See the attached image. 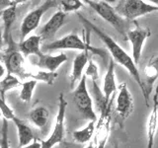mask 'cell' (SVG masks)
I'll use <instances>...</instances> for the list:
<instances>
[{"label":"cell","instance_id":"cell-1","mask_svg":"<svg viewBox=\"0 0 158 148\" xmlns=\"http://www.w3.org/2000/svg\"><path fill=\"white\" fill-rule=\"evenodd\" d=\"M77 15H78V18L80 19V21H82V23L88 28V30H90V31L95 33L99 37V39L103 42V43L106 46L107 49L112 56V58L114 59V61L118 64H120V65H122L123 67H125L127 70V72L130 73V75L135 79V81L137 83V85L140 88L143 97H144L146 106H148V98L149 97L147 96L146 91H145V87H144V83H143V80L141 79L139 71H138V69H137V65L135 63V61H133L132 57L128 56L122 47L118 46V44L115 42V39L111 38L109 35H107L104 31H102L100 28H98L96 25H94L92 22L89 21L88 19H86L80 13H78Z\"/></svg>","mask_w":158,"mask_h":148},{"label":"cell","instance_id":"cell-2","mask_svg":"<svg viewBox=\"0 0 158 148\" xmlns=\"http://www.w3.org/2000/svg\"><path fill=\"white\" fill-rule=\"evenodd\" d=\"M82 1L89 5L103 20L108 22L113 28L117 30L118 34H121L123 38L127 39V33L128 31L127 22L116 11L115 8H113L106 1H95V0H82Z\"/></svg>","mask_w":158,"mask_h":148},{"label":"cell","instance_id":"cell-3","mask_svg":"<svg viewBox=\"0 0 158 148\" xmlns=\"http://www.w3.org/2000/svg\"><path fill=\"white\" fill-rule=\"evenodd\" d=\"M86 78V75H83L80 81L78 82V85L73 92V102L75 104L78 112L81 113L85 120H87L88 121H97V115L94 112L93 102L87 89Z\"/></svg>","mask_w":158,"mask_h":148},{"label":"cell","instance_id":"cell-4","mask_svg":"<svg viewBox=\"0 0 158 148\" xmlns=\"http://www.w3.org/2000/svg\"><path fill=\"white\" fill-rule=\"evenodd\" d=\"M67 108V102L64 99L63 94L60 93L58 97V111L56 117L53 130L47 140L42 141L41 148H52L60 143L65 136V113Z\"/></svg>","mask_w":158,"mask_h":148},{"label":"cell","instance_id":"cell-5","mask_svg":"<svg viewBox=\"0 0 158 148\" xmlns=\"http://www.w3.org/2000/svg\"><path fill=\"white\" fill-rule=\"evenodd\" d=\"M115 9L126 20H135L158 11V6L146 3L143 0H121Z\"/></svg>","mask_w":158,"mask_h":148},{"label":"cell","instance_id":"cell-6","mask_svg":"<svg viewBox=\"0 0 158 148\" xmlns=\"http://www.w3.org/2000/svg\"><path fill=\"white\" fill-rule=\"evenodd\" d=\"M57 5V0H46L42 5H40L39 7L26 15V17L22 21L21 28H20V38H21L22 41L26 39L30 33L35 31L38 28L44 14L48 9L56 7Z\"/></svg>","mask_w":158,"mask_h":148},{"label":"cell","instance_id":"cell-7","mask_svg":"<svg viewBox=\"0 0 158 148\" xmlns=\"http://www.w3.org/2000/svg\"><path fill=\"white\" fill-rule=\"evenodd\" d=\"M58 49H76V51H87L88 49L89 51L95 53H101L100 51L93 48L92 47H90V44L87 42H84L83 39H81L78 35L75 33L69 34L65 37L44 46V51H58Z\"/></svg>","mask_w":158,"mask_h":148},{"label":"cell","instance_id":"cell-8","mask_svg":"<svg viewBox=\"0 0 158 148\" xmlns=\"http://www.w3.org/2000/svg\"><path fill=\"white\" fill-rule=\"evenodd\" d=\"M7 73L18 76L20 79L28 78V70L25 68L24 54L20 51H10L5 56H2Z\"/></svg>","mask_w":158,"mask_h":148},{"label":"cell","instance_id":"cell-9","mask_svg":"<svg viewBox=\"0 0 158 148\" xmlns=\"http://www.w3.org/2000/svg\"><path fill=\"white\" fill-rule=\"evenodd\" d=\"M150 37V31L148 29H143L136 27L132 30H128L127 33V39L130 41L131 44V57L133 61L137 65V63L139 62L143 44H144L147 38Z\"/></svg>","mask_w":158,"mask_h":148},{"label":"cell","instance_id":"cell-10","mask_svg":"<svg viewBox=\"0 0 158 148\" xmlns=\"http://www.w3.org/2000/svg\"><path fill=\"white\" fill-rule=\"evenodd\" d=\"M118 93L116 99V111L118 116L123 121L127 120L135 110L132 96L128 90L126 83H122L118 86Z\"/></svg>","mask_w":158,"mask_h":148},{"label":"cell","instance_id":"cell-11","mask_svg":"<svg viewBox=\"0 0 158 148\" xmlns=\"http://www.w3.org/2000/svg\"><path fill=\"white\" fill-rule=\"evenodd\" d=\"M101 113L100 118H98L97 126L95 127V139L94 143L97 148H105L107 140L110 135V122H111V107Z\"/></svg>","mask_w":158,"mask_h":148},{"label":"cell","instance_id":"cell-12","mask_svg":"<svg viewBox=\"0 0 158 148\" xmlns=\"http://www.w3.org/2000/svg\"><path fill=\"white\" fill-rule=\"evenodd\" d=\"M66 21V13H64L61 10L54 13L52 18L44 25L39 32V36L42 39H48L52 38L56 32L60 29Z\"/></svg>","mask_w":158,"mask_h":148},{"label":"cell","instance_id":"cell-13","mask_svg":"<svg viewBox=\"0 0 158 148\" xmlns=\"http://www.w3.org/2000/svg\"><path fill=\"white\" fill-rule=\"evenodd\" d=\"M158 130V87L155 95L153 97L152 111L150 112L149 117L146 123V136H147V148H153L154 139Z\"/></svg>","mask_w":158,"mask_h":148},{"label":"cell","instance_id":"cell-14","mask_svg":"<svg viewBox=\"0 0 158 148\" xmlns=\"http://www.w3.org/2000/svg\"><path fill=\"white\" fill-rule=\"evenodd\" d=\"M38 59L36 61H34L35 65L46 69L48 71L56 72L57 68L61 65L62 63L67 61V56L65 53L60 52L56 56H51V54H43L41 56H37Z\"/></svg>","mask_w":158,"mask_h":148},{"label":"cell","instance_id":"cell-15","mask_svg":"<svg viewBox=\"0 0 158 148\" xmlns=\"http://www.w3.org/2000/svg\"><path fill=\"white\" fill-rule=\"evenodd\" d=\"M89 51H83L79 54L75 56L73 60L72 64V69H71V73H70V88L73 89L75 84L77 82L80 81V79L83 76V71L85 69L88 61L90 60L89 59Z\"/></svg>","mask_w":158,"mask_h":148},{"label":"cell","instance_id":"cell-16","mask_svg":"<svg viewBox=\"0 0 158 148\" xmlns=\"http://www.w3.org/2000/svg\"><path fill=\"white\" fill-rule=\"evenodd\" d=\"M118 89V85L116 83V76H115V62L113 59L110 60L107 72L104 76V83H103V93L105 96V100L107 104H110L113 99L112 95L115 94Z\"/></svg>","mask_w":158,"mask_h":148},{"label":"cell","instance_id":"cell-17","mask_svg":"<svg viewBox=\"0 0 158 148\" xmlns=\"http://www.w3.org/2000/svg\"><path fill=\"white\" fill-rule=\"evenodd\" d=\"M42 41L43 39L39 35H34V36H31L21 41V43H19V51L24 54V56H41L44 54L41 51Z\"/></svg>","mask_w":158,"mask_h":148},{"label":"cell","instance_id":"cell-18","mask_svg":"<svg viewBox=\"0 0 158 148\" xmlns=\"http://www.w3.org/2000/svg\"><path fill=\"white\" fill-rule=\"evenodd\" d=\"M12 121L15 123L18 131V139H19V148L30 144L35 140L34 132L32 128L30 127L26 122L20 120L18 117L15 116L12 118Z\"/></svg>","mask_w":158,"mask_h":148},{"label":"cell","instance_id":"cell-19","mask_svg":"<svg viewBox=\"0 0 158 148\" xmlns=\"http://www.w3.org/2000/svg\"><path fill=\"white\" fill-rule=\"evenodd\" d=\"M144 77H145V82L143 83H144L147 96L149 97L153 84L158 79V56H153L148 61L147 65L144 68Z\"/></svg>","mask_w":158,"mask_h":148},{"label":"cell","instance_id":"cell-20","mask_svg":"<svg viewBox=\"0 0 158 148\" xmlns=\"http://www.w3.org/2000/svg\"><path fill=\"white\" fill-rule=\"evenodd\" d=\"M49 117L48 110L44 106H38L32 109L29 113V120L38 128H44L47 125Z\"/></svg>","mask_w":158,"mask_h":148},{"label":"cell","instance_id":"cell-21","mask_svg":"<svg viewBox=\"0 0 158 148\" xmlns=\"http://www.w3.org/2000/svg\"><path fill=\"white\" fill-rule=\"evenodd\" d=\"M16 6H9L2 10L1 15H2V20L4 23V29H3V36H4V41L8 43L10 38H11V28L13 24L16 20Z\"/></svg>","mask_w":158,"mask_h":148},{"label":"cell","instance_id":"cell-22","mask_svg":"<svg viewBox=\"0 0 158 148\" xmlns=\"http://www.w3.org/2000/svg\"><path fill=\"white\" fill-rule=\"evenodd\" d=\"M95 123L96 121H90L87 123V125L82 130H74L72 132L73 140L77 143H81V144L90 141L92 136L94 135V132H95Z\"/></svg>","mask_w":158,"mask_h":148},{"label":"cell","instance_id":"cell-23","mask_svg":"<svg viewBox=\"0 0 158 148\" xmlns=\"http://www.w3.org/2000/svg\"><path fill=\"white\" fill-rule=\"evenodd\" d=\"M19 85H21L20 78L14 74L7 73V75L0 81V97L5 100V94Z\"/></svg>","mask_w":158,"mask_h":148},{"label":"cell","instance_id":"cell-24","mask_svg":"<svg viewBox=\"0 0 158 148\" xmlns=\"http://www.w3.org/2000/svg\"><path fill=\"white\" fill-rule=\"evenodd\" d=\"M58 74L56 72L52 71H44V70H36V71H29L28 72V78L34 79L37 81H42L48 84V85H52L57 78Z\"/></svg>","mask_w":158,"mask_h":148},{"label":"cell","instance_id":"cell-25","mask_svg":"<svg viewBox=\"0 0 158 148\" xmlns=\"http://www.w3.org/2000/svg\"><path fill=\"white\" fill-rule=\"evenodd\" d=\"M37 83H38L37 80L31 79V80H28L22 84L21 85L22 89H21V92H20V99H21V101L25 103H29L32 100L34 90L37 86Z\"/></svg>","mask_w":158,"mask_h":148},{"label":"cell","instance_id":"cell-26","mask_svg":"<svg viewBox=\"0 0 158 148\" xmlns=\"http://www.w3.org/2000/svg\"><path fill=\"white\" fill-rule=\"evenodd\" d=\"M60 7L64 13L75 12L83 7V2L82 0H61Z\"/></svg>","mask_w":158,"mask_h":148},{"label":"cell","instance_id":"cell-27","mask_svg":"<svg viewBox=\"0 0 158 148\" xmlns=\"http://www.w3.org/2000/svg\"><path fill=\"white\" fill-rule=\"evenodd\" d=\"M0 148H10L9 138H8V120H6V118H3V121H2Z\"/></svg>","mask_w":158,"mask_h":148},{"label":"cell","instance_id":"cell-28","mask_svg":"<svg viewBox=\"0 0 158 148\" xmlns=\"http://www.w3.org/2000/svg\"><path fill=\"white\" fill-rule=\"evenodd\" d=\"M0 111H1V113H2V117L8 121H12V118L16 116L14 113L12 109L7 105L5 100L2 99L1 97H0Z\"/></svg>","mask_w":158,"mask_h":148},{"label":"cell","instance_id":"cell-29","mask_svg":"<svg viewBox=\"0 0 158 148\" xmlns=\"http://www.w3.org/2000/svg\"><path fill=\"white\" fill-rule=\"evenodd\" d=\"M41 147H42V141L34 140L30 143V144H28L26 146H23V147H20V148H41Z\"/></svg>","mask_w":158,"mask_h":148},{"label":"cell","instance_id":"cell-30","mask_svg":"<svg viewBox=\"0 0 158 148\" xmlns=\"http://www.w3.org/2000/svg\"><path fill=\"white\" fill-rule=\"evenodd\" d=\"M9 6H11V0H0V10H4Z\"/></svg>","mask_w":158,"mask_h":148},{"label":"cell","instance_id":"cell-31","mask_svg":"<svg viewBox=\"0 0 158 148\" xmlns=\"http://www.w3.org/2000/svg\"><path fill=\"white\" fill-rule=\"evenodd\" d=\"M3 43H4V36L3 32L0 29V59H2V47H3Z\"/></svg>","mask_w":158,"mask_h":148},{"label":"cell","instance_id":"cell-32","mask_svg":"<svg viewBox=\"0 0 158 148\" xmlns=\"http://www.w3.org/2000/svg\"><path fill=\"white\" fill-rule=\"evenodd\" d=\"M26 1H28V0H11V5H13V6H17V5L22 4Z\"/></svg>","mask_w":158,"mask_h":148},{"label":"cell","instance_id":"cell-33","mask_svg":"<svg viewBox=\"0 0 158 148\" xmlns=\"http://www.w3.org/2000/svg\"><path fill=\"white\" fill-rule=\"evenodd\" d=\"M5 68L1 63H0V78H2L4 76V73H5Z\"/></svg>","mask_w":158,"mask_h":148},{"label":"cell","instance_id":"cell-34","mask_svg":"<svg viewBox=\"0 0 158 148\" xmlns=\"http://www.w3.org/2000/svg\"><path fill=\"white\" fill-rule=\"evenodd\" d=\"M85 148H97V147H96V145H95V143H94V142H91L90 144L87 145Z\"/></svg>","mask_w":158,"mask_h":148},{"label":"cell","instance_id":"cell-35","mask_svg":"<svg viewBox=\"0 0 158 148\" xmlns=\"http://www.w3.org/2000/svg\"><path fill=\"white\" fill-rule=\"evenodd\" d=\"M151 4L155 5V6H158V0H148Z\"/></svg>","mask_w":158,"mask_h":148},{"label":"cell","instance_id":"cell-36","mask_svg":"<svg viewBox=\"0 0 158 148\" xmlns=\"http://www.w3.org/2000/svg\"><path fill=\"white\" fill-rule=\"evenodd\" d=\"M0 117H2V113H1V111H0Z\"/></svg>","mask_w":158,"mask_h":148}]
</instances>
